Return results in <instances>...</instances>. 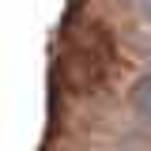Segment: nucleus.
Listing matches in <instances>:
<instances>
[{"label": "nucleus", "mask_w": 151, "mask_h": 151, "mask_svg": "<svg viewBox=\"0 0 151 151\" xmlns=\"http://www.w3.org/2000/svg\"><path fill=\"white\" fill-rule=\"evenodd\" d=\"M129 106H132V113H136L144 125H151V72H144L136 83H132Z\"/></svg>", "instance_id": "f257e3e1"}, {"label": "nucleus", "mask_w": 151, "mask_h": 151, "mask_svg": "<svg viewBox=\"0 0 151 151\" xmlns=\"http://www.w3.org/2000/svg\"><path fill=\"white\" fill-rule=\"evenodd\" d=\"M129 4H132V12H136L140 19H147V23H151V0H129Z\"/></svg>", "instance_id": "f03ea898"}]
</instances>
